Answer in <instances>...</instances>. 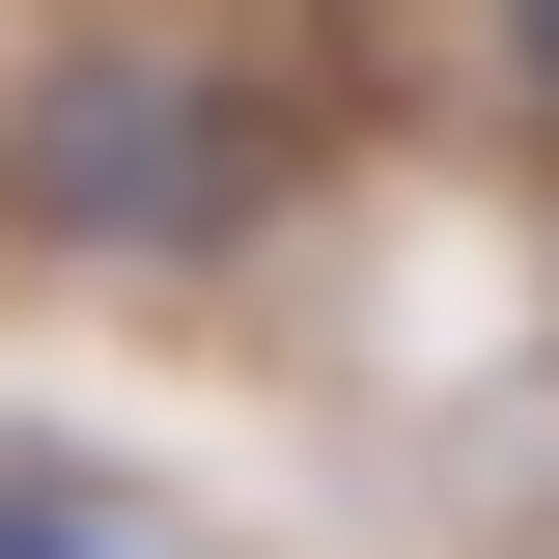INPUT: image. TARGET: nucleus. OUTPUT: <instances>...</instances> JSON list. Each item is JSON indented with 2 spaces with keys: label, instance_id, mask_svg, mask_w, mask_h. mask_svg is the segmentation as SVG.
<instances>
[{
  "label": "nucleus",
  "instance_id": "1",
  "mask_svg": "<svg viewBox=\"0 0 559 559\" xmlns=\"http://www.w3.org/2000/svg\"><path fill=\"white\" fill-rule=\"evenodd\" d=\"M224 197V112H168V84H57V224H197Z\"/></svg>",
  "mask_w": 559,
  "mask_h": 559
},
{
  "label": "nucleus",
  "instance_id": "2",
  "mask_svg": "<svg viewBox=\"0 0 559 559\" xmlns=\"http://www.w3.org/2000/svg\"><path fill=\"white\" fill-rule=\"evenodd\" d=\"M0 559H140V532H84V503H0Z\"/></svg>",
  "mask_w": 559,
  "mask_h": 559
},
{
  "label": "nucleus",
  "instance_id": "3",
  "mask_svg": "<svg viewBox=\"0 0 559 559\" xmlns=\"http://www.w3.org/2000/svg\"><path fill=\"white\" fill-rule=\"evenodd\" d=\"M532 57H559V0H532Z\"/></svg>",
  "mask_w": 559,
  "mask_h": 559
}]
</instances>
